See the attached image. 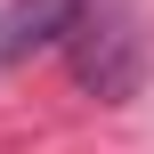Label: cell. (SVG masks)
Masks as SVG:
<instances>
[{
    "label": "cell",
    "mask_w": 154,
    "mask_h": 154,
    "mask_svg": "<svg viewBox=\"0 0 154 154\" xmlns=\"http://www.w3.org/2000/svg\"><path fill=\"white\" fill-rule=\"evenodd\" d=\"M97 0H16L0 16V65H24L32 49H73V32L89 24Z\"/></svg>",
    "instance_id": "cell-2"
},
{
    "label": "cell",
    "mask_w": 154,
    "mask_h": 154,
    "mask_svg": "<svg viewBox=\"0 0 154 154\" xmlns=\"http://www.w3.org/2000/svg\"><path fill=\"white\" fill-rule=\"evenodd\" d=\"M65 65H73V81L81 89H97L106 106H122L130 89H138V32H130V16L114 8V0H97L89 8V24L73 32V49H65Z\"/></svg>",
    "instance_id": "cell-1"
}]
</instances>
